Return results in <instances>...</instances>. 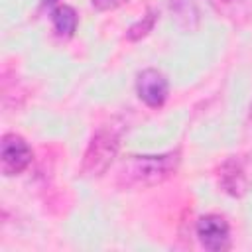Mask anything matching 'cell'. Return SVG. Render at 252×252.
I'll list each match as a JSON object with an SVG mask.
<instances>
[{"label":"cell","mask_w":252,"mask_h":252,"mask_svg":"<svg viewBox=\"0 0 252 252\" xmlns=\"http://www.w3.org/2000/svg\"><path fill=\"white\" fill-rule=\"evenodd\" d=\"M197 238L203 248L211 252H220L230 246V226L220 215H205L197 220Z\"/></svg>","instance_id":"277c9868"},{"label":"cell","mask_w":252,"mask_h":252,"mask_svg":"<svg viewBox=\"0 0 252 252\" xmlns=\"http://www.w3.org/2000/svg\"><path fill=\"white\" fill-rule=\"evenodd\" d=\"M32 148L28 142L18 134H4L0 144V159H2V173L6 177L22 173L32 163Z\"/></svg>","instance_id":"3957f363"},{"label":"cell","mask_w":252,"mask_h":252,"mask_svg":"<svg viewBox=\"0 0 252 252\" xmlns=\"http://www.w3.org/2000/svg\"><path fill=\"white\" fill-rule=\"evenodd\" d=\"M250 120H252V108H250Z\"/></svg>","instance_id":"8fae6325"},{"label":"cell","mask_w":252,"mask_h":252,"mask_svg":"<svg viewBox=\"0 0 252 252\" xmlns=\"http://www.w3.org/2000/svg\"><path fill=\"white\" fill-rule=\"evenodd\" d=\"M219 185L230 197H242L248 191V175L240 158H226L219 167Z\"/></svg>","instance_id":"8992f818"},{"label":"cell","mask_w":252,"mask_h":252,"mask_svg":"<svg viewBox=\"0 0 252 252\" xmlns=\"http://www.w3.org/2000/svg\"><path fill=\"white\" fill-rule=\"evenodd\" d=\"M122 130L124 126L120 120H110L98 126L83 156L81 173L85 177H100L106 173V169L112 165V161L118 156Z\"/></svg>","instance_id":"7a4b0ae2"},{"label":"cell","mask_w":252,"mask_h":252,"mask_svg":"<svg viewBox=\"0 0 252 252\" xmlns=\"http://www.w3.org/2000/svg\"><path fill=\"white\" fill-rule=\"evenodd\" d=\"M156 12L154 10H148L146 12V16H142L136 24H132L130 26V30H128V39H132V41H136V39H142L146 33H150L152 32V28H154V24H156Z\"/></svg>","instance_id":"9c48e42d"},{"label":"cell","mask_w":252,"mask_h":252,"mask_svg":"<svg viewBox=\"0 0 252 252\" xmlns=\"http://www.w3.org/2000/svg\"><path fill=\"white\" fill-rule=\"evenodd\" d=\"M179 167V150L156 156H126L118 167V181L126 187H154L169 179Z\"/></svg>","instance_id":"6da1fadb"},{"label":"cell","mask_w":252,"mask_h":252,"mask_svg":"<svg viewBox=\"0 0 252 252\" xmlns=\"http://www.w3.org/2000/svg\"><path fill=\"white\" fill-rule=\"evenodd\" d=\"M136 93L146 106L159 108L169 94V83L161 71L144 69L136 79Z\"/></svg>","instance_id":"5b68a950"},{"label":"cell","mask_w":252,"mask_h":252,"mask_svg":"<svg viewBox=\"0 0 252 252\" xmlns=\"http://www.w3.org/2000/svg\"><path fill=\"white\" fill-rule=\"evenodd\" d=\"M93 2V6L96 8V10H114V8H118L124 0H91Z\"/></svg>","instance_id":"30bf717a"},{"label":"cell","mask_w":252,"mask_h":252,"mask_svg":"<svg viewBox=\"0 0 252 252\" xmlns=\"http://www.w3.org/2000/svg\"><path fill=\"white\" fill-rule=\"evenodd\" d=\"M207 2L219 16L230 20L232 24H244L252 18L250 0H207Z\"/></svg>","instance_id":"52a82bcc"},{"label":"cell","mask_w":252,"mask_h":252,"mask_svg":"<svg viewBox=\"0 0 252 252\" xmlns=\"http://www.w3.org/2000/svg\"><path fill=\"white\" fill-rule=\"evenodd\" d=\"M51 22H53V28L57 32V35L61 37H71L75 32H77V24H79V16L77 12L67 6V4H61V6H55L51 10Z\"/></svg>","instance_id":"ba28073f"}]
</instances>
